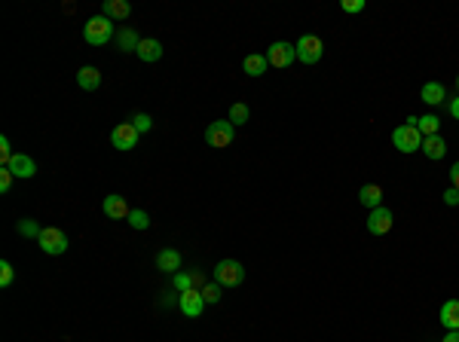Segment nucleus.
<instances>
[{"mask_svg":"<svg viewBox=\"0 0 459 342\" xmlns=\"http://www.w3.org/2000/svg\"><path fill=\"white\" fill-rule=\"evenodd\" d=\"M83 40L89 46H108L114 40V22L104 16H92L86 25H83Z\"/></svg>","mask_w":459,"mask_h":342,"instance_id":"nucleus-1","label":"nucleus"},{"mask_svg":"<svg viewBox=\"0 0 459 342\" xmlns=\"http://www.w3.org/2000/svg\"><path fill=\"white\" fill-rule=\"evenodd\" d=\"M214 281H218L221 287H239L242 281H245V266H242L239 260H221L218 266H214Z\"/></svg>","mask_w":459,"mask_h":342,"instance_id":"nucleus-2","label":"nucleus"},{"mask_svg":"<svg viewBox=\"0 0 459 342\" xmlns=\"http://www.w3.org/2000/svg\"><path fill=\"white\" fill-rule=\"evenodd\" d=\"M37 245H40L43 254L62 256L64 251H68V235H64V229H58V226H43V233H40V239H37Z\"/></svg>","mask_w":459,"mask_h":342,"instance_id":"nucleus-3","label":"nucleus"},{"mask_svg":"<svg viewBox=\"0 0 459 342\" xmlns=\"http://www.w3.org/2000/svg\"><path fill=\"white\" fill-rule=\"evenodd\" d=\"M294 52H297V62L316 64V62H321V55H325V43H321V37H316V34H303L294 43Z\"/></svg>","mask_w":459,"mask_h":342,"instance_id":"nucleus-4","label":"nucleus"},{"mask_svg":"<svg viewBox=\"0 0 459 342\" xmlns=\"http://www.w3.org/2000/svg\"><path fill=\"white\" fill-rule=\"evenodd\" d=\"M233 137H236V126L230 120H218V122H212V126L206 129V144H208V147H214V150L230 147Z\"/></svg>","mask_w":459,"mask_h":342,"instance_id":"nucleus-5","label":"nucleus"},{"mask_svg":"<svg viewBox=\"0 0 459 342\" xmlns=\"http://www.w3.org/2000/svg\"><path fill=\"white\" fill-rule=\"evenodd\" d=\"M392 144H395V150H401V153H417V150H423V135H419L417 126H398L392 131Z\"/></svg>","mask_w":459,"mask_h":342,"instance_id":"nucleus-6","label":"nucleus"},{"mask_svg":"<svg viewBox=\"0 0 459 342\" xmlns=\"http://www.w3.org/2000/svg\"><path fill=\"white\" fill-rule=\"evenodd\" d=\"M266 62H270V68L285 70V68H291V64L297 62V52H294V46H291V43L275 40V43L270 46V49H266Z\"/></svg>","mask_w":459,"mask_h":342,"instance_id":"nucleus-7","label":"nucleus"},{"mask_svg":"<svg viewBox=\"0 0 459 342\" xmlns=\"http://www.w3.org/2000/svg\"><path fill=\"white\" fill-rule=\"evenodd\" d=\"M138 137H141V131H138L132 122H120L114 131H110V144H114L116 150H135L138 147Z\"/></svg>","mask_w":459,"mask_h":342,"instance_id":"nucleus-8","label":"nucleus"},{"mask_svg":"<svg viewBox=\"0 0 459 342\" xmlns=\"http://www.w3.org/2000/svg\"><path fill=\"white\" fill-rule=\"evenodd\" d=\"M178 308L187 318H199L202 308H206V300H202V293L196 291V287H190V291L178 293Z\"/></svg>","mask_w":459,"mask_h":342,"instance_id":"nucleus-9","label":"nucleus"},{"mask_svg":"<svg viewBox=\"0 0 459 342\" xmlns=\"http://www.w3.org/2000/svg\"><path fill=\"white\" fill-rule=\"evenodd\" d=\"M392 211L386 205H380V208H373L371 211V217H367V233L371 235H386L392 229Z\"/></svg>","mask_w":459,"mask_h":342,"instance_id":"nucleus-10","label":"nucleus"},{"mask_svg":"<svg viewBox=\"0 0 459 342\" xmlns=\"http://www.w3.org/2000/svg\"><path fill=\"white\" fill-rule=\"evenodd\" d=\"M6 168H10L16 177H22V181H28V177L37 174V162L31 159V156H25V153H16V156H12Z\"/></svg>","mask_w":459,"mask_h":342,"instance_id":"nucleus-11","label":"nucleus"},{"mask_svg":"<svg viewBox=\"0 0 459 342\" xmlns=\"http://www.w3.org/2000/svg\"><path fill=\"white\" fill-rule=\"evenodd\" d=\"M104 214H108L110 217V220H129V214H132V211H129V205H126V199H123V196H104Z\"/></svg>","mask_w":459,"mask_h":342,"instance_id":"nucleus-12","label":"nucleus"},{"mask_svg":"<svg viewBox=\"0 0 459 342\" xmlns=\"http://www.w3.org/2000/svg\"><path fill=\"white\" fill-rule=\"evenodd\" d=\"M162 43L160 40H153V37H144L141 43H138V49H135V55L141 58V62H147V64H153V62H160L162 58Z\"/></svg>","mask_w":459,"mask_h":342,"instance_id":"nucleus-13","label":"nucleus"},{"mask_svg":"<svg viewBox=\"0 0 459 342\" xmlns=\"http://www.w3.org/2000/svg\"><path fill=\"white\" fill-rule=\"evenodd\" d=\"M156 269H160V272H166V275L181 272V254L175 251V248H166V251H160V254H156Z\"/></svg>","mask_w":459,"mask_h":342,"instance_id":"nucleus-14","label":"nucleus"},{"mask_svg":"<svg viewBox=\"0 0 459 342\" xmlns=\"http://www.w3.org/2000/svg\"><path fill=\"white\" fill-rule=\"evenodd\" d=\"M358 202H362L364 208H380L383 205V187H380V183H364L362 189H358Z\"/></svg>","mask_w":459,"mask_h":342,"instance_id":"nucleus-15","label":"nucleus"},{"mask_svg":"<svg viewBox=\"0 0 459 342\" xmlns=\"http://www.w3.org/2000/svg\"><path fill=\"white\" fill-rule=\"evenodd\" d=\"M101 16H104V18H116V22H123V18L132 16V6H129L126 0H104Z\"/></svg>","mask_w":459,"mask_h":342,"instance_id":"nucleus-16","label":"nucleus"},{"mask_svg":"<svg viewBox=\"0 0 459 342\" xmlns=\"http://www.w3.org/2000/svg\"><path fill=\"white\" fill-rule=\"evenodd\" d=\"M266 68H270V62H266L264 52H251V55H245V62H242V70H245L248 77H264Z\"/></svg>","mask_w":459,"mask_h":342,"instance_id":"nucleus-17","label":"nucleus"},{"mask_svg":"<svg viewBox=\"0 0 459 342\" xmlns=\"http://www.w3.org/2000/svg\"><path fill=\"white\" fill-rule=\"evenodd\" d=\"M423 153L429 156V159H444V156H447V144H444L441 135L423 137Z\"/></svg>","mask_w":459,"mask_h":342,"instance_id":"nucleus-18","label":"nucleus"},{"mask_svg":"<svg viewBox=\"0 0 459 342\" xmlns=\"http://www.w3.org/2000/svg\"><path fill=\"white\" fill-rule=\"evenodd\" d=\"M77 83H80V89L95 92L98 86H101V70L98 68H80L77 70Z\"/></svg>","mask_w":459,"mask_h":342,"instance_id":"nucleus-19","label":"nucleus"},{"mask_svg":"<svg viewBox=\"0 0 459 342\" xmlns=\"http://www.w3.org/2000/svg\"><path fill=\"white\" fill-rule=\"evenodd\" d=\"M441 324L447 330H459V300H447L441 306Z\"/></svg>","mask_w":459,"mask_h":342,"instance_id":"nucleus-20","label":"nucleus"},{"mask_svg":"<svg viewBox=\"0 0 459 342\" xmlns=\"http://www.w3.org/2000/svg\"><path fill=\"white\" fill-rule=\"evenodd\" d=\"M419 98H423L425 104H432V107H438V104L447 98V92H444V86L441 83H425L423 86V92H419Z\"/></svg>","mask_w":459,"mask_h":342,"instance_id":"nucleus-21","label":"nucleus"},{"mask_svg":"<svg viewBox=\"0 0 459 342\" xmlns=\"http://www.w3.org/2000/svg\"><path fill=\"white\" fill-rule=\"evenodd\" d=\"M138 43H141V37H138L132 28H123L120 34H116V46H120V52H135Z\"/></svg>","mask_w":459,"mask_h":342,"instance_id":"nucleus-22","label":"nucleus"},{"mask_svg":"<svg viewBox=\"0 0 459 342\" xmlns=\"http://www.w3.org/2000/svg\"><path fill=\"white\" fill-rule=\"evenodd\" d=\"M417 129H419V135H423V137H432V135H438V129H441V120H438L435 114L419 116V120H417Z\"/></svg>","mask_w":459,"mask_h":342,"instance_id":"nucleus-23","label":"nucleus"},{"mask_svg":"<svg viewBox=\"0 0 459 342\" xmlns=\"http://www.w3.org/2000/svg\"><path fill=\"white\" fill-rule=\"evenodd\" d=\"M248 116H251V110H248V104H233V107H230V122H233V126H245L248 122Z\"/></svg>","mask_w":459,"mask_h":342,"instance_id":"nucleus-24","label":"nucleus"},{"mask_svg":"<svg viewBox=\"0 0 459 342\" xmlns=\"http://www.w3.org/2000/svg\"><path fill=\"white\" fill-rule=\"evenodd\" d=\"M172 285H175V291H190V287L196 285V275H187V272H175L172 275Z\"/></svg>","mask_w":459,"mask_h":342,"instance_id":"nucleus-25","label":"nucleus"},{"mask_svg":"<svg viewBox=\"0 0 459 342\" xmlns=\"http://www.w3.org/2000/svg\"><path fill=\"white\" fill-rule=\"evenodd\" d=\"M12 281H16V269H12L10 260L0 263V287H10Z\"/></svg>","mask_w":459,"mask_h":342,"instance_id":"nucleus-26","label":"nucleus"},{"mask_svg":"<svg viewBox=\"0 0 459 342\" xmlns=\"http://www.w3.org/2000/svg\"><path fill=\"white\" fill-rule=\"evenodd\" d=\"M202 300H206V302H218L221 300V285H218V281H212V285H202Z\"/></svg>","mask_w":459,"mask_h":342,"instance_id":"nucleus-27","label":"nucleus"},{"mask_svg":"<svg viewBox=\"0 0 459 342\" xmlns=\"http://www.w3.org/2000/svg\"><path fill=\"white\" fill-rule=\"evenodd\" d=\"M18 233H22V235H28V239H31V235H34V239H40V233H43V229L37 226V220H22V223H18Z\"/></svg>","mask_w":459,"mask_h":342,"instance_id":"nucleus-28","label":"nucleus"},{"mask_svg":"<svg viewBox=\"0 0 459 342\" xmlns=\"http://www.w3.org/2000/svg\"><path fill=\"white\" fill-rule=\"evenodd\" d=\"M132 126L144 135V131H150V129H153V120H150L147 114H135V116H132Z\"/></svg>","mask_w":459,"mask_h":342,"instance_id":"nucleus-29","label":"nucleus"},{"mask_svg":"<svg viewBox=\"0 0 459 342\" xmlns=\"http://www.w3.org/2000/svg\"><path fill=\"white\" fill-rule=\"evenodd\" d=\"M129 223H132L135 229H147L150 217H147V211H132V214H129Z\"/></svg>","mask_w":459,"mask_h":342,"instance_id":"nucleus-30","label":"nucleus"},{"mask_svg":"<svg viewBox=\"0 0 459 342\" xmlns=\"http://www.w3.org/2000/svg\"><path fill=\"white\" fill-rule=\"evenodd\" d=\"M12 156H16V153H12V147H10V137H0V162H3V166H10V159H12Z\"/></svg>","mask_w":459,"mask_h":342,"instance_id":"nucleus-31","label":"nucleus"},{"mask_svg":"<svg viewBox=\"0 0 459 342\" xmlns=\"http://www.w3.org/2000/svg\"><path fill=\"white\" fill-rule=\"evenodd\" d=\"M12 171L6 168V166H0V193H10V187H12Z\"/></svg>","mask_w":459,"mask_h":342,"instance_id":"nucleus-32","label":"nucleus"},{"mask_svg":"<svg viewBox=\"0 0 459 342\" xmlns=\"http://www.w3.org/2000/svg\"><path fill=\"white\" fill-rule=\"evenodd\" d=\"M364 0H343V12H362Z\"/></svg>","mask_w":459,"mask_h":342,"instance_id":"nucleus-33","label":"nucleus"},{"mask_svg":"<svg viewBox=\"0 0 459 342\" xmlns=\"http://www.w3.org/2000/svg\"><path fill=\"white\" fill-rule=\"evenodd\" d=\"M444 202H447V205H459V189L450 187L447 193H444Z\"/></svg>","mask_w":459,"mask_h":342,"instance_id":"nucleus-34","label":"nucleus"},{"mask_svg":"<svg viewBox=\"0 0 459 342\" xmlns=\"http://www.w3.org/2000/svg\"><path fill=\"white\" fill-rule=\"evenodd\" d=\"M450 183L459 189V162H454V168H450Z\"/></svg>","mask_w":459,"mask_h":342,"instance_id":"nucleus-35","label":"nucleus"},{"mask_svg":"<svg viewBox=\"0 0 459 342\" xmlns=\"http://www.w3.org/2000/svg\"><path fill=\"white\" fill-rule=\"evenodd\" d=\"M450 116H454V120H459V98H454V101H450Z\"/></svg>","mask_w":459,"mask_h":342,"instance_id":"nucleus-36","label":"nucleus"},{"mask_svg":"<svg viewBox=\"0 0 459 342\" xmlns=\"http://www.w3.org/2000/svg\"><path fill=\"white\" fill-rule=\"evenodd\" d=\"M441 342H459V330H447V337H444Z\"/></svg>","mask_w":459,"mask_h":342,"instance_id":"nucleus-37","label":"nucleus"},{"mask_svg":"<svg viewBox=\"0 0 459 342\" xmlns=\"http://www.w3.org/2000/svg\"><path fill=\"white\" fill-rule=\"evenodd\" d=\"M456 89H459V77H456Z\"/></svg>","mask_w":459,"mask_h":342,"instance_id":"nucleus-38","label":"nucleus"}]
</instances>
